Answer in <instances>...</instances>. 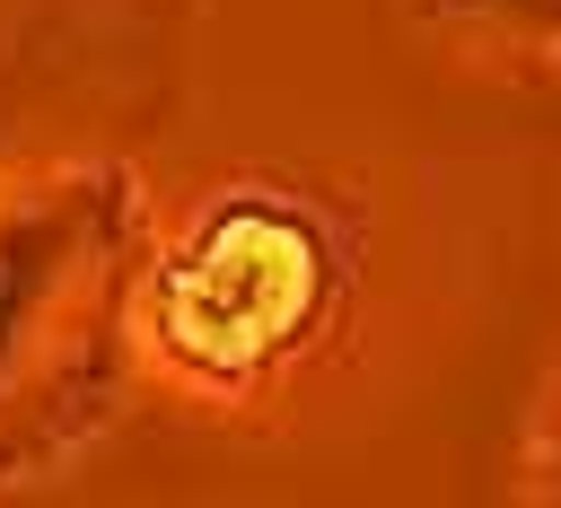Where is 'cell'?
Here are the masks:
<instances>
[{
  "mask_svg": "<svg viewBox=\"0 0 561 508\" xmlns=\"http://www.w3.org/2000/svg\"><path fill=\"white\" fill-rule=\"evenodd\" d=\"M123 193L70 175L0 210V490L53 473L123 394Z\"/></svg>",
  "mask_w": 561,
  "mask_h": 508,
  "instance_id": "obj_1",
  "label": "cell"
},
{
  "mask_svg": "<svg viewBox=\"0 0 561 508\" xmlns=\"http://www.w3.org/2000/svg\"><path fill=\"white\" fill-rule=\"evenodd\" d=\"M324 298H333V263L298 210L219 201L158 272L149 333L175 368H193L210 385H245V377L280 368L289 342H307Z\"/></svg>",
  "mask_w": 561,
  "mask_h": 508,
  "instance_id": "obj_2",
  "label": "cell"
}]
</instances>
